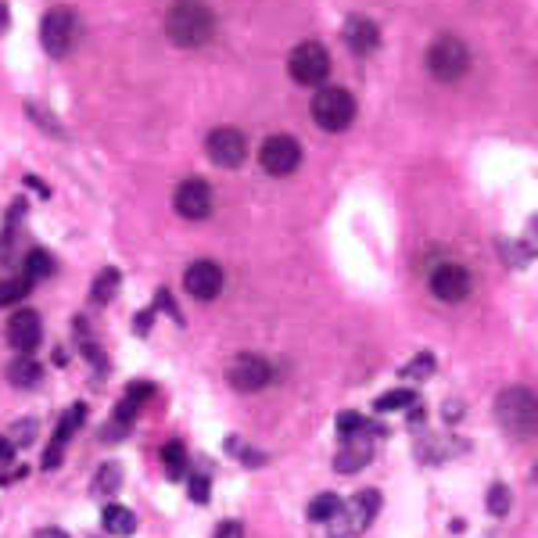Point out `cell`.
Listing matches in <instances>:
<instances>
[{
  "label": "cell",
  "instance_id": "obj_20",
  "mask_svg": "<svg viewBox=\"0 0 538 538\" xmlns=\"http://www.w3.org/2000/svg\"><path fill=\"white\" fill-rule=\"evenodd\" d=\"M122 489V467L119 463H100L98 470H94V481H90V491H94V499H111L115 491Z\"/></svg>",
  "mask_w": 538,
  "mask_h": 538
},
{
  "label": "cell",
  "instance_id": "obj_1",
  "mask_svg": "<svg viewBox=\"0 0 538 538\" xmlns=\"http://www.w3.org/2000/svg\"><path fill=\"white\" fill-rule=\"evenodd\" d=\"M165 33L176 47H205L216 37V11L205 0H173L165 11Z\"/></svg>",
  "mask_w": 538,
  "mask_h": 538
},
{
  "label": "cell",
  "instance_id": "obj_16",
  "mask_svg": "<svg viewBox=\"0 0 538 538\" xmlns=\"http://www.w3.org/2000/svg\"><path fill=\"white\" fill-rule=\"evenodd\" d=\"M374 459V441L366 435H355V438H344V445L334 456V470L338 474H359L366 463Z\"/></svg>",
  "mask_w": 538,
  "mask_h": 538
},
{
  "label": "cell",
  "instance_id": "obj_9",
  "mask_svg": "<svg viewBox=\"0 0 538 538\" xmlns=\"http://www.w3.org/2000/svg\"><path fill=\"white\" fill-rule=\"evenodd\" d=\"M205 151L219 169H237V165H245L248 158V137L234 126H219V130L208 133Z\"/></svg>",
  "mask_w": 538,
  "mask_h": 538
},
{
  "label": "cell",
  "instance_id": "obj_3",
  "mask_svg": "<svg viewBox=\"0 0 538 538\" xmlns=\"http://www.w3.org/2000/svg\"><path fill=\"white\" fill-rule=\"evenodd\" d=\"M377 510H381V491L377 489H363L359 495H352V502H342V510L327 521L331 538H352L359 532H366L374 524Z\"/></svg>",
  "mask_w": 538,
  "mask_h": 538
},
{
  "label": "cell",
  "instance_id": "obj_30",
  "mask_svg": "<svg viewBox=\"0 0 538 538\" xmlns=\"http://www.w3.org/2000/svg\"><path fill=\"white\" fill-rule=\"evenodd\" d=\"M510 510V489L506 485H491L489 489V513L491 517H506Z\"/></svg>",
  "mask_w": 538,
  "mask_h": 538
},
{
  "label": "cell",
  "instance_id": "obj_17",
  "mask_svg": "<svg viewBox=\"0 0 538 538\" xmlns=\"http://www.w3.org/2000/svg\"><path fill=\"white\" fill-rule=\"evenodd\" d=\"M344 44L352 47V54H374V50L381 47V29H377L370 18L352 15V18L344 22Z\"/></svg>",
  "mask_w": 538,
  "mask_h": 538
},
{
  "label": "cell",
  "instance_id": "obj_25",
  "mask_svg": "<svg viewBox=\"0 0 538 538\" xmlns=\"http://www.w3.org/2000/svg\"><path fill=\"white\" fill-rule=\"evenodd\" d=\"M29 288H33L29 277H7V280H0V309L22 301V298L29 294Z\"/></svg>",
  "mask_w": 538,
  "mask_h": 538
},
{
  "label": "cell",
  "instance_id": "obj_26",
  "mask_svg": "<svg viewBox=\"0 0 538 538\" xmlns=\"http://www.w3.org/2000/svg\"><path fill=\"white\" fill-rule=\"evenodd\" d=\"M409 406H417V395L409 392V388H398V392L381 395V398L374 402L377 413H395V409H409Z\"/></svg>",
  "mask_w": 538,
  "mask_h": 538
},
{
  "label": "cell",
  "instance_id": "obj_23",
  "mask_svg": "<svg viewBox=\"0 0 538 538\" xmlns=\"http://www.w3.org/2000/svg\"><path fill=\"white\" fill-rule=\"evenodd\" d=\"M338 510H342V499H338L334 491H323V495H316V499L309 502V521L323 524V521H331Z\"/></svg>",
  "mask_w": 538,
  "mask_h": 538
},
{
  "label": "cell",
  "instance_id": "obj_13",
  "mask_svg": "<svg viewBox=\"0 0 538 538\" xmlns=\"http://www.w3.org/2000/svg\"><path fill=\"white\" fill-rule=\"evenodd\" d=\"M431 294L438 301H448V305L463 301L470 294V273H467V266H459V262H441V266H435L431 269Z\"/></svg>",
  "mask_w": 538,
  "mask_h": 538
},
{
  "label": "cell",
  "instance_id": "obj_5",
  "mask_svg": "<svg viewBox=\"0 0 538 538\" xmlns=\"http://www.w3.org/2000/svg\"><path fill=\"white\" fill-rule=\"evenodd\" d=\"M312 119H316L320 130L342 133V130L352 126V119H355V98L344 87H323L312 98Z\"/></svg>",
  "mask_w": 538,
  "mask_h": 538
},
{
  "label": "cell",
  "instance_id": "obj_22",
  "mask_svg": "<svg viewBox=\"0 0 538 538\" xmlns=\"http://www.w3.org/2000/svg\"><path fill=\"white\" fill-rule=\"evenodd\" d=\"M50 273H54V255L44 251V248H33L26 255V277L29 280H47Z\"/></svg>",
  "mask_w": 538,
  "mask_h": 538
},
{
  "label": "cell",
  "instance_id": "obj_6",
  "mask_svg": "<svg viewBox=\"0 0 538 538\" xmlns=\"http://www.w3.org/2000/svg\"><path fill=\"white\" fill-rule=\"evenodd\" d=\"M76 40H79V18L69 7H50L44 15V22H40V44H44V50L54 54V58H65V54H72Z\"/></svg>",
  "mask_w": 538,
  "mask_h": 538
},
{
  "label": "cell",
  "instance_id": "obj_12",
  "mask_svg": "<svg viewBox=\"0 0 538 538\" xmlns=\"http://www.w3.org/2000/svg\"><path fill=\"white\" fill-rule=\"evenodd\" d=\"M173 208H176L184 219H191V223L208 219V216H212V187H208L205 180H197V176L184 180V184L173 191Z\"/></svg>",
  "mask_w": 538,
  "mask_h": 538
},
{
  "label": "cell",
  "instance_id": "obj_2",
  "mask_svg": "<svg viewBox=\"0 0 538 538\" xmlns=\"http://www.w3.org/2000/svg\"><path fill=\"white\" fill-rule=\"evenodd\" d=\"M495 420L506 435L513 438H532L538 435V395L524 385H513L495 395Z\"/></svg>",
  "mask_w": 538,
  "mask_h": 538
},
{
  "label": "cell",
  "instance_id": "obj_15",
  "mask_svg": "<svg viewBox=\"0 0 538 538\" xmlns=\"http://www.w3.org/2000/svg\"><path fill=\"white\" fill-rule=\"evenodd\" d=\"M83 420H87V406L83 402H76L69 413H65V420L58 424V431H54V438H50V448L47 456H44V470H54L58 463H61V452H65V445H69V438L83 427Z\"/></svg>",
  "mask_w": 538,
  "mask_h": 538
},
{
  "label": "cell",
  "instance_id": "obj_41",
  "mask_svg": "<svg viewBox=\"0 0 538 538\" xmlns=\"http://www.w3.org/2000/svg\"><path fill=\"white\" fill-rule=\"evenodd\" d=\"M54 363H58V366H65V363H69V355H65V348H58V352H54Z\"/></svg>",
  "mask_w": 538,
  "mask_h": 538
},
{
  "label": "cell",
  "instance_id": "obj_10",
  "mask_svg": "<svg viewBox=\"0 0 538 538\" xmlns=\"http://www.w3.org/2000/svg\"><path fill=\"white\" fill-rule=\"evenodd\" d=\"M258 162L269 176H291L294 169L301 165V144L288 137V133H277V137H266V144L258 151Z\"/></svg>",
  "mask_w": 538,
  "mask_h": 538
},
{
  "label": "cell",
  "instance_id": "obj_28",
  "mask_svg": "<svg viewBox=\"0 0 538 538\" xmlns=\"http://www.w3.org/2000/svg\"><path fill=\"white\" fill-rule=\"evenodd\" d=\"M7 441H11L15 448H26V445H33V441H37V420H18V424H11Z\"/></svg>",
  "mask_w": 538,
  "mask_h": 538
},
{
  "label": "cell",
  "instance_id": "obj_8",
  "mask_svg": "<svg viewBox=\"0 0 538 538\" xmlns=\"http://www.w3.org/2000/svg\"><path fill=\"white\" fill-rule=\"evenodd\" d=\"M269 381H273V366H269V359L258 355V352H241V355L230 363V370H227V385L241 395L262 392Z\"/></svg>",
  "mask_w": 538,
  "mask_h": 538
},
{
  "label": "cell",
  "instance_id": "obj_21",
  "mask_svg": "<svg viewBox=\"0 0 538 538\" xmlns=\"http://www.w3.org/2000/svg\"><path fill=\"white\" fill-rule=\"evenodd\" d=\"M119 284H122V273L119 269H100L98 277H94V284H90V301L94 305H108L111 298H115V291H119Z\"/></svg>",
  "mask_w": 538,
  "mask_h": 538
},
{
  "label": "cell",
  "instance_id": "obj_7",
  "mask_svg": "<svg viewBox=\"0 0 538 538\" xmlns=\"http://www.w3.org/2000/svg\"><path fill=\"white\" fill-rule=\"evenodd\" d=\"M288 72H291L294 83L301 87H320L327 76H331V54L323 44H298L288 58Z\"/></svg>",
  "mask_w": 538,
  "mask_h": 538
},
{
  "label": "cell",
  "instance_id": "obj_33",
  "mask_svg": "<svg viewBox=\"0 0 538 538\" xmlns=\"http://www.w3.org/2000/svg\"><path fill=\"white\" fill-rule=\"evenodd\" d=\"M517 245H521V251H524L528 258H535V255H538V216H535V219H532V223H528V230H524V237H521Z\"/></svg>",
  "mask_w": 538,
  "mask_h": 538
},
{
  "label": "cell",
  "instance_id": "obj_35",
  "mask_svg": "<svg viewBox=\"0 0 538 538\" xmlns=\"http://www.w3.org/2000/svg\"><path fill=\"white\" fill-rule=\"evenodd\" d=\"M158 309H165V312H169V316H173V323H180V327H184V312H180V309H176V301H173V294L165 291V288H162V291H158Z\"/></svg>",
  "mask_w": 538,
  "mask_h": 538
},
{
  "label": "cell",
  "instance_id": "obj_11",
  "mask_svg": "<svg viewBox=\"0 0 538 538\" xmlns=\"http://www.w3.org/2000/svg\"><path fill=\"white\" fill-rule=\"evenodd\" d=\"M44 342V320L37 309H18L11 320H7V344L18 352V355H29L37 352Z\"/></svg>",
  "mask_w": 538,
  "mask_h": 538
},
{
  "label": "cell",
  "instance_id": "obj_38",
  "mask_svg": "<svg viewBox=\"0 0 538 538\" xmlns=\"http://www.w3.org/2000/svg\"><path fill=\"white\" fill-rule=\"evenodd\" d=\"M11 456H15V445L0 435V467H7V463H11Z\"/></svg>",
  "mask_w": 538,
  "mask_h": 538
},
{
  "label": "cell",
  "instance_id": "obj_24",
  "mask_svg": "<svg viewBox=\"0 0 538 538\" xmlns=\"http://www.w3.org/2000/svg\"><path fill=\"white\" fill-rule=\"evenodd\" d=\"M162 459H165V470H169V478H184L187 474V452H184V445L173 438L165 441V448H162Z\"/></svg>",
  "mask_w": 538,
  "mask_h": 538
},
{
  "label": "cell",
  "instance_id": "obj_4",
  "mask_svg": "<svg viewBox=\"0 0 538 538\" xmlns=\"http://www.w3.org/2000/svg\"><path fill=\"white\" fill-rule=\"evenodd\" d=\"M470 69V50L463 47L459 37H438L431 47H427V72L438 79V83H459Z\"/></svg>",
  "mask_w": 538,
  "mask_h": 538
},
{
  "label": "cell",
  "instance_id": "obj_18",
  "mask_svg": "<svg viewBox=\"0 0 538 538\" xmlns=\"http://www.w3.org/2000/svg\"><path fill=\"white\" fill-rule=\"evenodd\" d=\"M100 524H104V532H108V535L130 538L133 532H137V513H133V510H126V506H104Z\"/></svg>",
  "mask_w": 538,
  "mask_h": 538
},
{
  "label": "cell",
  "instance_id": "obj_36",
  "mask_svg": "<svg viewBox=\"0 0 538 538\" xmlns=\"http://www.w3.org/2000/svg\"><path fill=\"white\" fill-rule=\"evenodd\" d=\"M216 538H245V524L241 521H223L216 528Z\"/></svg>",
  "mask_w": 538,
  "mask_h": 538
},
{
  "label": "cell",
  "instance_id": "obj_31",
  "mask_svg": "<svg viewBox=\"0 0 538 538\" xmlns=\"http://www.w3.org/2000/svg\"><path fill=\"white\" fill-rule=\"evenodd\" d=\"M26 111H29V115H33V122H40V130H47L50 137H65V130H61V126H58V122H54V115H47V111H44V108H37V104H29V108H26Z\"/></svg>",
  "mask_w": 538,
  "mask_h": 538
},
{
  "label": "cell",
  "instance_id": "obj_19",
  "mask_svg": "<svg viewBox=\"0 0 538 538\" xmlns=\"http://www.w3.org/2000/svg\"><path fill=\"white\" fill-rule=\"evenodd\" d=\"M40 377H44V366L37 359H29V355H18V359L7 363V381L18 385V388H37Z\"/></svg>",
  "mask_w": 538,
  "mask_h": 538
},
{
  "label": "cell",
  "instance_id": "obj_39",
  "mask_svg": "<svg viewBox=\"0 0 538 538\" xmlns=\"http://www.w3.org/2000/svg\"><path fill=\"white\" fill-rule=\"evenodd\" d=\"M33 538H69V535H65L61 528H40V532H37Z\"/></svg>",
  "mask_w": 538,
  "mask_h": 538
},
{
  "label": "cell",
  "instance_id": "obj_34",
  "mask_svg": "<svg viewBox=\"0 0 538 538\" xmlns=\"http://www.w3.org/2000/svg\"><path fill=\"white\" fill-rule=\"evenodd\" d=\"M151 395H154V385H147V381H133V385L126 388V398L137 402V406H144Z\"/></svg>",
  "mask_w": 538,
  "mask_h": 538
},
{
  "label": "cell",
  "instance_id": "obj_32",
  "mask_svg": "<svg viewBox=\"0 0 538 538\" xmlns=\"http://www.w3.org/2000/svg\"><path fill=\"white\" fill-rule=\"evenodd\" d=\"M187 489H191V499L201 506V502H208V495H212V481H208V474H195Z\"/></svg>",
  "mask_w": 538,
  "mask_h": 538
},
{
  "label": "cell",
  "instance_id": "obj_27",
  "mask_svg": "<svg viewBox=\"0 0 538 538\" xmlns=\"http://www.w3.org/2000/svg\"><path fill=\"white\" fill-rule=\"evenodd\" d=\"M435 374V355L431 352H420L409 366H402V377L406 381H420V377H431Z\"/></svg>",
  "mask_w": 538,
  "mask_h": 538
},
{
  "label": "cell",
  "instance_id": "obj_14",
  "mask_svg": "<svg viewBox=\"0 0 538 538\" xmlns=\"http://www.w3.org/2000/svg\"><path fill=\"white\" fill-rule=\"evenodd\" d=\"M184 288L197 301H212V298H219V291H223V269L212 258H197V262L187 266V273H184Z\"/></svg>",
  "mask_w": 538,
  "mask_h": 538
},
{
  "label": "cell",
  "instance_id": "obj_37",
  "mask_svg": "<svg viewBox=\"0 0 538 538\" xmlns=\"http://www.w3.org/2000/svg\"><path fill=\"white\" fill-rule=\"evenodd\" d=\"M151 323H154V309H144V312H137V320H133V327H137V334L144 338L147 331H151Z\"/></svg>",
  "mask_w": 538,
  "mask_h": 538
},
{
  "label": "cell",
  "instance_id": "obj_40",
  "mask_svg": "<svg viewBox=\"0 0 538 538\" xmlns=\"http://www.w3.org/2000/svg\"><path fill=\"white\" fill-rule=\"evenodd\" d=\"M7 26H11V15H7V4L0 0V33H7Z\"/></svg>",
  "mask_w": 538,
  "mask_h": 538
},
{
  "label": "cell",
  "instance_id": "obj_29",
  "mask_svg": "<svg viewBox=\"0 0 538 538\" xmlns=\"http://www.w3.org/2000/svg\"><path fill=\"white\" fill-rule=\"evenodd\" d=\"M227 452L237 456V459H245L248 467H262V463H266V456H262V452H251V448L245 445V438H237V435L227 438Z\"/></svg>",
  "mask_w": 538,
  "mask_h": 538
}]
</instances>
